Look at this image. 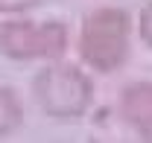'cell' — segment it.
<instances>
[{
    "instance_id": "cell-1",
    "label": "cell",
    "mask_w": 152,
    "mask_h": 143,
    "mask_svg": "<svg viewBox=\"0 0 152 143\" xmlns=\"http://www.w3.org/2000/svg\"><path fill=\"white\" fill-rule=\"evenodd\" d=\"M79 55L88 67L114 73L129 55V15L114 6L91 12L82 23Z\"/></svg>"
},
{
    "instance_id": "cell-2",
    "label": "cell",
    "mask_w": 152,
    "mask_h": 143,
    "mask_svg": "<svg viewBox=\"0 0 152 143\" xmlns=\"http://www.w3.org/2000/svg\"><path fill=\"white\" fill-rule=\"evenodd\" d=\"M32 93H35L38 105L44 108V114L70 120V117H82L88 111L91 99H94V85L79 67L56 61V64H47L35 76Z\"/></svg>"
},
{
    "instance_id": "cell-3",
    "label": "cell",
    "mask_w": 152,
    "mask_h": 143,
    "mask_svg": "<svg viewBox=\"0 0 152 143\" xmlns=\"http://www.w3.org/2000/svg\"><path fill=\"white\" fill-rule=\"evenodd\" d=\"M67 47V29L61 23H32L9 20L0 26V53L15 61L32 58H58Z\"/></svg>"
},
{
    "instance_id": "cell-4",
    "label": "cell",
    "mask_w": 152,
    "mask_h": 143,
    "mask_svg": "<svg viewBox=\"0 0 152 143\" xmlns=\"http://www.w3.org/2000/svg\"><path fill=\"white\" fill-rule=\"evenodd\" d=\"M120 111H123V120L143 140H152V82L129 85L120 93Z\"/></svg>"
},
{
    "instance_id": "cell-5",
    "label": "cell",
    "mask_w": 152,
    "mask_h": 143,
    "mask_svg": "<svg viewBox=\"0 0 152 143\" xmlns=\"http://www.w3.org/2000/svg\"><path fill=\"white\" fill-rule=\"evenodd\" d=\"M20 123H23V105L18 93L12 88H0V137L18 131Z\"/></svg>"
},
{
    "instance_id": "cell-6",
    "label": "cell",
    "mask_w": 152,
    "mask_h": 143,
    "mask_svg": "<svg viewBox=\"0 0 152 143\" xmlns=\"http://www.w3.org/2000/svg\"><path fill=\"white\" fill-rule=\"evenodd\" d=\"M140 38L146 47H152V3H146L140 12Z\"/></svg>"
},
{
    "instance_id": "cell-7",
    "label": "cell",
    "mask_w": 152,
    "mask_h": 143,
    "mask_svg": "<svg viewBox=\"0 0 152 143\" xmlns=\"http://www.w3.org/2000/svg\"><path fill=\"white\" fill-rule=\"evenodd\" d=\"M38 0H0V12H6V15H12V12H26V9H32Z\"/></svg>"
}]
</instances>
